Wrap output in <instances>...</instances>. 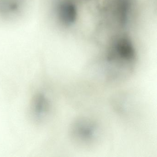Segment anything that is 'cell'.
Instances as JSON below:
<instances>
[{
	"instance_id": "cell-1",
	"label": "cell",
	"mask_w": 157,
	"mask_h": 157,
	"mask_svg": "<svg viewBox=\"0 0 157 157\" xmlns=\"http://www.w3.org/2000/svg\"><path fill=\"white\" fill-rule=\"evenodd\" d=\"M95 122L87 118H80L74 121L71 128V135L73 140L80 145H88L94 142L99 134Z\"/></svg>"
}]
</instances>
